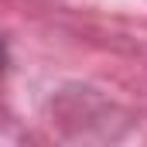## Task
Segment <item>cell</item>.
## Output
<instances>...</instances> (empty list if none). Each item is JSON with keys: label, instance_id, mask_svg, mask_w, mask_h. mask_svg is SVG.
<instances>
[{"label": "cell", "instance_id": "cell-1", "mask_svg": "<svg viewBox=\"0 0 147 147\" xmlns=\"http://www.w3.org/2000/svg\"><path fill=\"white\" fill-rule=\"evenodd\" d=\"M3 65H7V45L0 41V72H3Z\"/></svg>", "mask_w": 147, "mask_h": 147}]
</instances>
